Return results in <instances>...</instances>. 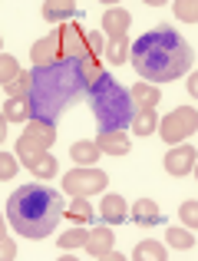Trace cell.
<instances>
[{
  "mask_svg": "<svg viewBox=\"0 0 198 261\" xmlns=\"http://www.w3.org/2000/svg\"><path fill=\"white\" fill-rule=\"evenodd\" d=\"M66 215H70V218H73L76 225H86V222H90L93 215H96V212L90 208V202H86V198H76V202H73L70 208H66Z\"/></svg>",
  "mask_w": 198,
  "mask_h": 261,
  "instance_id": "obj_25",
  "label": "cell"
},
{
  "mask_svg": "<svg viewBox=\"0 0 198 261\" xmlns=\"http://www.w3.org/2000/svg\"><path fill=\"white\" fill-rule=\"evenodd\" d=\"M4 89H7L10 99H26V93H30V73H20V76L13 80V83H7Z\"/></svg>",
  "mask_w": 198,
  "mask_h": 261,
  "instance_id": "obj_26",
  "label": "cell"
},
{
  "mask_svg": "<svg viewBox=\"0 0 198 261\" xmlns=\"http://www.w3.org/2000/svg\"><path fill=\"white\" fill-rule=\"evenodd\" d=\"M20 63L13 57H7V53H0V86H7V83H13V80L20 76Z\"/></svg>",
  "mask_w": 198,
  "mask_h": 261,
  "instance_id": "obj_23",
  "label": "cell"
},
{
  "mask_svg": "<svg viewBox=\"0 0 198 261\" xmlns=\"http://www.w3.org/2000/svg\"><path fill=\"white\" fill-rule=\"evenodd\" d=\"M26 169H30V172L37 175V178H53V175H56V159H53L50 152H40Z\"/></svg>",
  "mask_w": 198,
  "mask_h": 261,
  "instance_id": "obj_18",
  "label": "cell"
},
{
  "mask_svg": "<svg viewBox=\"0 0 198 261\" xmlns=\"http://www.w3.org/2000/svg\"><path fill=\"white\" fill-rule=\"evenodd\" d=\"M168 242L175 245V248H195V238H192V231H182V228H168Z\"/></svg>",
  "mask_w": 198,
  "mask_h": 261,
  "instance_id": "obj_28",
  "label": "cell"
},
{
  "mask_svg": "<svg viewBox=\"0 0 198 261\" xmlns=\"http://www.w3.org/2000/svg\"><path fill=\"white\" fill-rule=\"evenodd\" d=\"M198 126V113L192 106H179L175 113H168L165 119L159 122V136L165 142H182L185 136H192Z\"/></svg>",
  "mask_w": 198,
  "mask_h": 261,
  "instance_id": "obj_6",
  "label": "cell"
},
{
  "mask_svg": "<svg viewBox=\"0 0 198 261\" xmlns=\"http://www.w3.org/2000/svg\"><path fill=\"white\" fill-rule=\"evenodd\" d=\"M99 50H102V33H86V53L96 57Z\"/></svg>",
  "mask_w": 198,
  "mask_h": 261,
  "instance_id": "obj_34",
  "label": "cell"
},
{
  "mask_svg": "<svg viewBox=\"0 0 198 261\" xmlns=\"http://www.w3.org/2000/svg\"><path fill=\"white\" fill-rule=\"evenodd\" d=\"M17 175V155L10 152H0V182H7V178Z\"/></svg>",
  "mask_w": 198,
  "mask_h": 261,
  "instance_id": "obj_30",
  "label": "cell"
},
{
  "mask_svg": "<svg viewBox=\"0 0 198 261\" xmlns=\"http://www.w3.org/2000/svg\"><path fill=\"white\" fill-rule=\"evenodd\" d=\"M129 99H132V106H139V109H155V106H159V86L135 83L132 93H129Z\"/></svg>",
  "mask_w": 198,
  "mask_h": 261,
  "instance_id": "obj_14",
  "label": "cell"
},
{
  "mask_svg": "<svg viewBox=\"0 0 198 261\" xmlns=\"http://www.w3.org/2000/svg\"><path fill=\"white\" fill-rule=\"evenodd\" d=\"M43 17L50 20V23L66 20V17H76V4H73V0H46L43 4Z\"/></svg>",
  "mask_w": 198,
  "mask_h": 261,
  "instance_id": "obj_16",
  "label": "cell"
},
{
  "mask_svg": "<svg viewBox=\"0 0 198 261\" xmlns=\"http://www.w3.org/2000/svg\"><path fill=\"white\" fill-rule=\"evenodd\" d=\"M17 255V248H13V242L7 238V222L0 218V258H13Z\"/></svg>",
  "mask_w": 198,
  "mask_h": 261,
  "instance_id": "obj_32",
  "label": "cell"
},
{
  "mask_svg": "<svg viewBox=\"0 0 198 261\" xmlns=\"http://www.w3.org/2000/svg\"><path fill=\"white\" fill-rule=\"evenodd\" d=\"M60 60H66L60 30L53 33V37H43V40L33 43V63H37V66H50V63H60Z\"/></svg>",
  "mask_w": 198,
  "mask_h": 261,
  "instance_id": "obj_7",
  "label": "cell"
},
{
  "mask_svg": "<svg viewBox=\"0 0 198 261\" xmlns=\"http://www.w3.org/2000/svg\"><path fill=\"white\" fill-rule=\"evenodd\" d=\"M132 133L135 136H152L155 129H159V116H155V109H142V113H135L132 116Z\"/></svg>",
  "mask_w": 198,
  "mask_h": 261,
  "instance_id": "obj_17",
  "label": "cell"
},
{
  "mask_svg": "<svg viewBox=\"0 0 198 261\" xmlns=\"http://www.w3.org/2000/svg\"><path fill=\"white\" fill-rule=\"evenodd\" d=\"M23 136H30L37 146H50L53 139H56V126H50V122H37V119H26V133Z\"/></svg>",
  "mask_w": 198,
  "mask_h": 261,
  "instance_id": "obj_15",
  "label": "cell"
},
{
  "mask_svg": "<svg viewBox=\"0 0 198 261\" xmlns=\"http://www.w3.org/2000/svg\"><path fill=\"white\" fill-rule=\"evenodd\" d=\"M96 149L106 155H129V136L122 129H109L96 136Z\"/></svg>",
  "mask_w": 198,
  "mask_h": 261,
  "instance_id": "obj_10",
  "label": "cell"
},
{
  "mask_svg": "<svg viewBox=\"0 0 198 261\" xmlns=\"http://www.w3.org/2000/svg\"><path fill=\"white\" fill-rule=\"evenodd\" d=\"M70 155L79 166H93V162L99 159V149H96V142H76V146L70 149Z\"/></svg>",
  "mask_w": 198,
  "mask_h": 261,
  "instance_id": "obj_21",
  "label": "cell"
},
{
  "mask_svg": "<svg viewBox=\"0 0 198 261\" xmlns=\"http://www.w3.org/2000/svg\"><path fill=\"white\" fill-rule=\"evenodd\" d=\"M99 215H102V225H119V222H126V218H129L126 198H122V195H102Z\"/></svg>",
  "mask_w": 198,
  "mask_h": 261,
  "instance_id": "obj_11",
  "label": "cell"
},
{
  "mask_svg": "<svg viewBox=\"0 0 198 261\" xmlns=\"http://www.w3.org/2000/svg\"><path fill=\"white\" fill-rule=\"evenodd\" d=\"M175 13H179L182 20H188V23H195V17H198V7L192 4V0H179V4H175Z\"/></svg>",
  "mask_w": 198,
  "mask_h": 261,
  "instance_id": "obj_33",
  "label": "cell"
},
{
  "mask_svg": "<svg viewBox=\"0 0 198 261\" xmlns=\"http://www.w3.org/2000/svg\"><path fill=\"white\" fill-rule=\"evenodd\" d=\"M129 53H132V66L142 73V80H152V86L185 76V70H192L195 63L192 46L175 30H165V27L139 37Z\"/></svg>",
  "mask_w": 198,
  "mask_h": 261,
  "instance_id": "obj_2",
  "label": "cell"
},
{
  "mask_svg": "<svg viewBox=\"0 0 198 261\" xmlns=\"http://www.w3.org/2000/svg\"><path fill=\"white\" fill-rule=\"evenodd\" d=\"M40 152H46V149H43V146H37L30 136H20V142H17V159H23L26 166H30V162L37 159Z\"/></svg>",
  "mask_w": 198,
  "mask_h": 261,
  "instance_id": "obj_22",
  "label": "cell"
},
{
  "mask_svg": "<svg viewBox=\"0 0 198 261\" xmlns=\"http://www.w3.org/2000/svg\"><path fill=\"white\" fill-rule=\"evenodd\" d=\"M66 215L63 195L46 185H20L7 202V222L13 225V231L23 238H40L53 235V228L60 225V218Z\"/></svg>",
  "mask_w": 198,
  "mask_h": 261,
  "instance_id": "obj_3",
  "label": "cell"
},
{
  "mask_svg": "<svg viewBox=\"0 0 198 261\" xmlns=\"http://www.w3.org/2000/svg\"><path fill=\"white\" fill-rule=\"evenodd\" d=\"M132 222L135 225H159L162 222V212H159V205L152 202V198H139V202L132 205Z\"/></svg>",
  "mask_w": 198,
  "mask_h": 261,
  "instance_id": "obj_13",
  "label": "cell"
},
{
  "mask_svg": "<svg viewBox=\"0 0 198 261\" xmlns=\"http://www.w3.org/2000/svg\"><path fill=\"white\" fill-rule=\"evenodd\" d=\"M132 258L135 261H149V258H152V261H162V258H165V248H162L159 242H142L139 248L132 251Z\"/></svg>",
  "mask_w": 198,
  "mask_h": 261,
  "instance_id": "obj_24",
  "label": "cell"
},
{
  "mask_svg": "<svg viewBox=\"0 0 198 261\" xmlns=\"http://www.w3.org/2000/svg\"><path fill=\"white\" fill-rule=\"evenodd\" d=\"M4 139H7V119L0 116V142H4Z\"/></svg>",
  "mask_w": 198,
  "mask_h": 261,
  "instance_id": "obj_35",
  "label": "cell"
},
{
  "mask_svg": "<svg viewBox=\"0 0 198 261\" xmlns=\"http://www.w3.org/2000/svg\"><path fill=\"white\" fill-rule=\"evenodd\" d=\"M86 251H90L93 258H109V251H112V231H109V225H99L96 231H90Z\"/></svg>",
  "mask_w": 198,
  "mask_h": 261,
  "instance_id": "obj_12",
  "label": "cell"
},
{
  "mask_svg": "<svg viewBox=\"0 0 198 261\" xmlns=\"http://www.w3.org/2000/svg\"><path fill=\"white\" fill-rule=\"evenodd\" d=\"M79 93H86V86H83V76H79L76 57H66V60L50 63V66H33L30 70V93H26L30 119L56 126L63 109Z\"/></svg>",
  "mask_w": 198,
  "mask_h": 261,
  "instance_id": "obj_1",
  "label": "cell"
},
{
  "mask_svg": "<svg viewBox=\"0 0 198 261\" xmlns=\"http://www.w3.org/2000/svg\"><path fill=\"white\" fill-rule=\"evenodd\" d=\"M79 76H83V86L90 89L96 80L102 76V70H99V60L96 57H79Z\"/></svg>",
  "mask_w": 198,
  "mask_h": 261,
  "instance_id": "obj_19",
  "label": "cell"
},
{
  "mask_svg": "<svg viewBox=\"0 0 198 261\" xmlns=\"http://www.w3.org/2000/svg\"><path fill=\"white\" fill-rule=\"evenodd\" d=\"M106 57H109V63H126L129 60V43L126 40H112V43H109V50H106Z\"/></svg>",
  "mask_w": 198,
  "mask_h": 261,
  "instance_id": "obj_27",
  "label": "cell"
},
{
  "mask_svg": "<svg viewBox=\"0 0 198 261\" xmlns=\"http://www.w3.org/2000/svg\"><path fill=\"white\" fill-rule=\"evenodd\" d=\"M132 27V17H129V10H106L102 13V30H106L109 40H126V30Z\"/></svg>",
  "mask_w": 198,
  "mask_h": 261,
  "instance_id": "obj_9",
  "label": "cell"
},
{
  "mask_svg": "<svg viewBox=\"0 0 198 261\" xmlns=\"http://www.w3.org/2000/svg\"><path fill=\"white\" fill-rule=\"evenodd\" d=\"M195 169V146H179L165 155V172L168 175H188Z\"/></svg>",
  "mask_w": 198,
  "mask_h": 261,
  "instance_id": "obj_8",
  "label": "cell"
},
{
  "mask_svg": "<svg viewBox=\"0 0 198 261\" xmlns=\"http://www.w3.org/2000/svg\"><path fill=\"white\" fill-rule=\"evenodd\" d=\"M86 238H90V231L73 228V231H66V235L60 238V245H63V248H79V245H86Z\"/></svg>",
  "mask_w": 198,
  "mask_h": 261,
  "instance_id": "obj_29",
  "label": "cell"
},
{
  "mask_svg": "<svg viewBox=\"0 0 198 261\" xmlns=\"http://www.w3.org/2000/svg\"><path fill=\"white\" fill-rule=\"evenodd\" d=\"M86 93H90V106H93V113H96V119H99V133L126 129L129 122H132V116H135L132 99H129V93L116 83L109 73H102Z\"/></svg>",
  "mask_w": 198,
  "mask_h": 261,
  "instance_id": "obj_4",
  "label": "cell"
},
{
  "mask_svg": "<svg viewBox=\"0 0 198 261\" xmlns=\"http://www.w3.org/2000/svg\"><path fill=\"white\" fill-rule=\"evenodd\" d=\"M4 119L7 122H26V119H30V106H26V99H7Z\"/></svg>",
  "mask_w": 198,
  "mask_h": 261,
  "instance_id": "obj_20",
  "label": "cell"
},
{
  "mask_svg": "<svg viewBox=\"0 0 198 261\" xmlns=\"http://www.w3.org/2000/svg\"><path fill=\"white\" fill-rule=\"evenodd\" d=\"M179 215H182V222H185L188 228H195V222H198V202H195V198H188V202L179 208Z\"/></svg>",
  "mask_w": 198,
  "mask_h": 261,
  "instance_id": "obj_31",
  "label": "cell"
},
{
  "mask_svg": "<svg viewBox=\"0 0 198 261\" xmlns=\"http://www.w3.org/2000/svg\"><path fill=\"white\" fill-rule=\"evenodd\" d=\"M106 185H109L106 172L90 169V166H79V169H73V172L63 175V189L76 198H90V195H96V192H102Z\"/></svg>",
  "mask_w": 198,
  "mask_h": 261,
  "instance_id": "obj_5",
  "label": "cell"
}]
</instances>
